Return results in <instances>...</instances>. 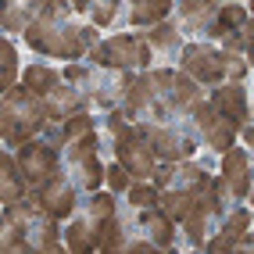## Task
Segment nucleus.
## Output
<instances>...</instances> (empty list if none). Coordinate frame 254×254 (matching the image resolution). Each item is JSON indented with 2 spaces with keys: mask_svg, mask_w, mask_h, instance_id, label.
Listing matches in <instances>:
<instances>
[{
  "mask_svg": "<svg viewBox=\"0 0 254 254\" xmlns=\"http://www.w3.org/2000/svg\"><path fill=\"white\" fill-rule=\"evenodd\" d=\"M86 25L90 22L79 18L68 0H40V7H36V14H32V22L22 36L36 54L68 64V61H82L90 50L86 40H82Z\"/></svg>",
  "mask_w": 254,
  "mask_h": 254,
  "instance_id": "nucleus-1",
  "label": "nucleus"
},
{
  "mask_svg": "<svg viewBox=\"0 0 254 254\" xmlns=\"http://www.w3.org/2000/svg\"><path fill=\"white\" fill-rule=\"evenodd\" d=\"M47 126V111L36 93H29L22 82H14L0 93V143L18 147L32 136H40Z\"/></svg>",
  "mask_w": 254,
  "mask_h": 254,
  "instance_id": "nucleus-2",
  "label": "nucleus"
},
{
  "mask_svg": "<svg viewBox=\"0 0 254 254\" xmlns=\"http://www.w3.org/2000/svg\"><path fill=\"white\" fill-rule=\"evenodd\" d=\"M136 129L143 132L158 161H183L197 154V129L190 115H147L136 118Z\"/></svg>",
  "mask_w": 254,
  "mask_h": 254,
  "instance_id": "nucleus-3",
  "label": "nucleus"
},
{
  "mask_svg": "<svg viewBox=\"0 0 254 254\" xmlns=\"http://www.w3.org/2000/svg\"><path fill=\"white\" fill-rule=\"evenodd\" d=\"M86 61L100 68H118V72H147L154 54L143 40V32H115L108 40H97L86 50Z\"/></svg>",
  "mask_w": 254,
  "mask_h": 254,
  "instance_id": "nucleus-4",
  "label": "nucleus"
},
{
  "mask_svg": "<svg viewBox=\"0 0 254 254\" xmlns=\"http://www.w3.org/2000/svg\"><path fill=\"white\" fill-rule=\"evenodd\" d=\"M100 150H104V143H100L97 129L86 132V136L72 140L68 147L61 150V168L72 176V183L79 186V190H97L100 183H104V161H100Z\"/></svg>",
  "mask_w": 254,
  "mask_h": 254,
  "instance_id": "nucleus-5",
  "label": "nucleus"
},
{
  "mask_svg": "<svg viewBox=\"0 0 254 254\" xmlns=\"http://www.w3.org/2000/svg\"><path fill=\"white\" fill-rule=\"evenodd\" d=\"M179 72L190 75L197 86H218L226 82V61H222V47L204 43V40H190L179 47Z\"/></svg>",
  "mask_w": 254,
  "mask_h": 254,
  "instance_id": "nucleus-6",
  "label": "nucleus"
},
{
  "mask_svg": "<svg viewBox=\"0 0 254 254\" xmlns=\"http://www.w3.org/2000/svg\"><path fill=\"white\" fill-rule=\"evenodd\" d=\"M211 190L218 193V200L229 208L233 200H247L251 193V154L247 147H229L222 150V165H218V176H211Z\"/></svg>",
  "mask_w": 254,
  "mask_h": 254,
  "instance_id": "nucleus-7",
  "label": "nucleus"
},
{
  "mask_svg": "<svg viewBox=\"0 0 254 254\" xmlns=\"http://www.w3.org/2000/svg\"><path fill=\"white\" fill-rule=\"evenodd\" d=\"M14 161H18V172H22L29 193H32L43 179H50L61 168V150L50 147L43 136H32V140H25V143L14 147Z\"/></svg>",
  "mask_w": 254,
  "mask_h": 254,
  "instance_id": "nucleus-8",
  "label": "nucleus"
},
{
  "mask_svg": "<svg viewBox=\"0 0 254 254\" xmlns=\"http://www.w3.org/2000/svg\"><path fill=\"white\" fill-rule=\"evenodd\" d=\"M29 197L36 200V208L43 215H50V218H58V222H61V218H68L75 211V204H79V186L72 183V176L64 172V168H58V172L50 179H43Z\"/></svg>",
  "mask_w": 254,
  "mask_h": 254,
  "instance_id": "nucleus-9",
  "label": "nucleus"
},
{
  "mask_svg": "<svg viewBox=\"0 0 254 254\" xmlns=\"http://www.w3.org/2000/svg\"><path fill=\"white\" fill-rule=\"evenodd\" d=\"M204 251L226 254V251H251V211L244 204L226 208V215L218 218V226L204 240Z\"/></svg>",
  "mask_w": 254,
  "mask_h": 254,
  "instance_id": "nucleus-10",
  "label": "nucleus"
},
{
  "mask_svg": "<svg viewBox=\"0 0 254 254\" xmlns=\"http://www.w3.org/2000/svg\"><path fill=\"white\" fill-rule=\"evenodd\" d=\"M190 122H193V129H197V136L204 140V143L215 150V154H222V150H229V147L236 143V126L229 122L226 115H218V111L208 104V100L193 108Z\"/></svg>",
  "mask_w": 254,
  "mask_h": 254,
  "instance_id": "nucleus-11",
  "label": "nucleus"
},
{
  "mask_svg": "<svg viewBox=\"0 0 254 254\" xmlns=\"http://www.w3.org/2000/svg\"><path fill=\"white\" fill-rule=\"evenodd\" d=\"M40 104L47 111V122H64V118H72L75 111H90L86 104V97H82L68 79H58V82H50V86L40 93Z\"/></svg>",
  "mask_w": 254,
  "mask_h": 254,
  "instance_id": "nucleus-12",
  "label": "nucleus"
},
{
  "mask_svg": "<svg viewBox=\"0 0 254 254\" xmlns=\"http://www.w3.org/2000/svg\"><path fill=\"white\" fill-rule=\"evenodd\" d=\"M204 100L218 115H226L236 129L251 122V104H247V86L244 82H218V86H211V97H204Z\"/></svg>",
  "mask_w": 254,
  "mask_h": 254,
  "instance_id": "nucleus-13",
  "label": "nucleus"
},
{
  "mask_svg": "<svg viewBox=\"0 0 254 254\" xmlns=\"http://www.w3.org/2000/svg\"><path fill=\"white\" fill-rule=\"evenodd\" d=\"M172 11H176V29L179 32H193V36L204 40L211 22H215L218 0H176Z\"/></svg>",
  "mask_w": 254,
  "mask_h": 254,
  "instance_id": "nucleus-14",
  "label": "nucleus"
},
{
  "mask_svg": "<svg viewBox=\"0 0 254 254\" xmlns=\"http://www.w3.org/2000/svg\"><path fill=\"white\" fill-rule=\"evenodd\" d=\"M136 229H140V236H147L158 251H176V222H172V218H168L158 204L136 211Z\"/></svg>",
  "mask_w": 254,
  "mask_h": 254,
  "instance_id": "nucleus-15",
  "label": "nucleus"
},
{
  "mask_svg": "<svg viewBox=\"0 0 254 254\" xmlns=\"http://www.w3.org/2000/svg\"><path fill=\"white\" fill-rule=\"evenodd\" d=\"M22 233H25V240H29V251H36V254H58V251H64L58 218H50L43 211L32 215L29 222L22 226Z\"/></svg>",
  "mask_w": 254,
  "mask_h": 254,
  "instance_id": "nucleus-16",
  "label": "nucleus"
},
{
  "mask_svg": "<svg viewBox=\"0 0 254 254\" xmlns=\"http://www.w3.org/2000/svg\"><path fill=\"white\" fill-rule=\"evenodd\" d=\"M140 32H143V40H147V47H150V54L161 58V61H176V58H179V47L186 43L183 32L168 22V18L158 22V25H150V29H140Z\"/></svg>",
  "mask_w": 254,
  "mask_h": 254,
  "instance_id": "nucleus-17",
  "label": "nucleus"
},
{
  "mask_svg": "<svg viewBox=\"0 0 254 254\" xmlns=\"http://www.w3.org/2000/svg\"><path fill=\"white\" fill-rule=\"evenodd\" d=\"M247 22H251V14H247V7L240 4V0H226V4H218V11H215V22L208 29L204 43H218L222 36H229L233 29H240Z\"/></svg>",
  "mask_w": 254,
  "mask_h": 254,
  "instance_id": "nucleus-18",
  "label": "nucleus"
},
{
  "mask_svg": "<svg viewBox=\"0 0 254 254\" xmlns=\"http://www.w3.org/2000/svg\"><path fill=\"white\" fill-rule=\"evenodd\" d=\"M172 4L176 0H129L126 18H129L132 29H150V25H158L172 14Z\"/></svg>",
  "mask_w": 254,
  "mask_h": 254,
  "instance_id": "nucleus-19",
  "label": "nucleus"
},
{
  "mask_svg": "<svg viewBox=\"0 0 254 254\" xmlns=\"http://www.w3.org/2000/svg\"><path fill=\"white\" fill-rule=\"evenodd\" d=\"M22 197H29V186L18 172V161L0 150V204H14Z\"/></svg>",
  "mask_w": 254,
  "mask_h": 254,
  "instance_id": "nucleus-20",
  "label": "nucleus"
},
{
  "mask_svg": "<svg viewBox=\"0 0 254 254\" xmlns=\"http://www.w3.org/2000/svg\"><path fill=\"white\" fill-rule=\"evenodd\" d=\"M68 4H72V11L79 14V18H86L90 25L108 29V25H115L122 0H68Z\"/></svg>",
  "mask_w": 254,
  "mask_h": 254,
  "instance_id": "nucleus-21",
  "label": "nucleus"
},
{
  "mask_svg": "<svg viewBox=\"0 0 254 254\" xmlns=\"http://www.w3.org/2000/svg\"><path fill=\"white\" fill-rule=\"evenodd\" d=\"M64 236V251H72V254H90L97 251V229L90 226V218L86 215H75L68 229H61Z\"/></svg>",
  "mask_w": 254,
  "mask_h": 254,
  "instance_id": "nucleus-22",
  "label": "nucleus"
},
{
  "mask_svg": "<svg viewBox=\"0 0 254 254\" xmlns=\"http://www.w3.org/2000/svg\"><path fill=\"white\" fill-rule=\"evenodd\" d=\"M40 4L29 0H0V32H25Z\"/></svg>",
  "mask_w": 254,
  "mask_h": 254,
  "instance_id": "nucleus-23",
  "label": "nucleus"
},
{
  "mask_svg": "<svg viewBox=\"0 0 254 254\" xmlns=\"http://www.w3.org/2000/svg\"><path fill=\"white\" fill-rule=\"evenodd\" d=\"M18 72H22L18 68V50L11 47L7 36H0V93L18 82Z\"/></svg>",
  "mask_w": 254,
  "mask_h": 254,
  "instance_id": "nucleus-24",
  "label": "nucleus"
},
{
  "mask_svg": "<svg viewBox=\"0 0 254 254\" xmlns=\"http://www.w3.org/2000/svg\"><path fill=\"white\" fill-rule=\"evenodd\" d=\"M122 197L129 200V208H132V211L158 204V190H154V183H150V179H132V183H129V190H126Z\"/></svg>",
  "mask_w": 254,
  "mask_h": 254,
  "instance_id": "nucleus-25",
  "label": "nucleus"
},
{
  "mask_svg": "<svg viewBox=\"0 0 254 254\" xmlns=\"http://www.w3.org/2000/svg\"><path fill=\"white\" fill-rule=\"evenodd\" d=\"M93 129H97V118H93L90 111H75L72 118H64V122H61L64 147H68L72 140H79V136H86V132H93Z\"/></svg>",
  "mask_w": 254,
  "mask_h": 254,
  "instance_id": "nucleus-26",
  "label": "nucleus"
},
{
  "mask_svg": "<svg viewBox=\"0 0 254 254\" xmlns=\"http://www.w3.org/2000/svg\"><path fill=\"white\" fill-rule=\"evenodd\" d=\"M0 254H29V240L18 226L4 222V215H0Z\"/></svg>",
  "mask_w": 254,
  "mask_h": 254,
  "instance_id": "nucleus-27",
  "label": "nucleus"
},
{
  "mask_svg": "<svg viewBox=\"0 0 254 254\" xmlns=\"http://www.w3.org/2000/svg\"><path fill=\"white\" fill-rule=\"evenodd\" d=\"M218 43H222V50H233V54H244L247 58L251 54V22L240 25V29H233L229 36H222Z\"/></svg>",
  "mask_w": 254,
  "mask_h": 254,
  "instance_id": "nucleus-28",
  "label": "nucleus"
},
{
  "mask_svg": "<svg viewBox=\"0 0 254 254\" xmlns=\"http://www.w3.org/2000/svg\"><path fill=\"white\" fill-rule=\"evenodd\" d=\"M222 61H226V82H244L251 72V61L244 54H233V50H222Z\"/></svg>",
  "mask_w": 254,
  "mask_h": 254,
  "instance_id": "nucleus-29",
  "label": "nucleus"
},
{
  "mask_svg": "<svg viewBox=\"0 0 254 254\" xmlns=\"http://www.w3.org/2000/svg\"><path fill=\"white\" fill-rule=\"evenodd\" d=\"M104 183H108V190H111V193H118V197H122V193L129 190L132 176H129V172H126V168L118 165V161H111V165H104Z\"/></svg>",
  "mask_w": 254,
  "mask_h": 254,
  "instance_id": "nucleus-30",
  "label": "nucleus"
},
{
  "mask_svg": "<svg viewBox=\"0 0 254 254\" xmlns=\"http://www.w3.org/2000/svg\"><path fill=\"white\" fill-rule=\"evenodd\" d=\"M29 4H40V0H29Z\"/></svg>",
  "mask_w": 254,
  "mask_h": 254,
  "instance_id": "nucleus-31",
  "label": "nucleus"
},
{
  "mask_svg": "<svg viewBox=\"0 0 254 254\" xmlns=\"http://www.w3.org/2000/svg\"><path fill=\"white\" fill-rule=\"evenodd\" d=\"M218 4H226V0H218Z\"/></svg>",
  "mask_w": 254,
  "mask_h": 254,
  "instance_id": "nucleus-32",
  "label": "nucleus"
}]
</instances>
